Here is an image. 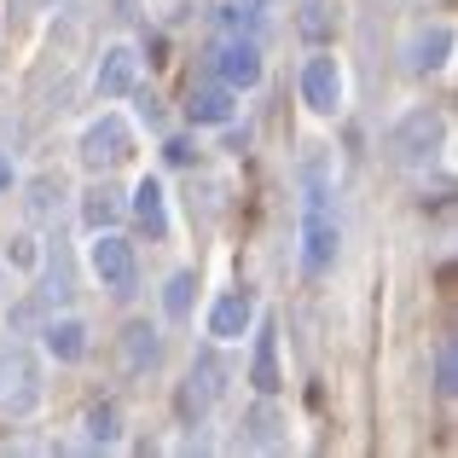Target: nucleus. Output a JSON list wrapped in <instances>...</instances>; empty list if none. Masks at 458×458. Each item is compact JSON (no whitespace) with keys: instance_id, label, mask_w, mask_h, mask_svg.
I'll list each match as a JSON object with an SVG mask.
<instances>
[{"instance_id":"nucleus-1","label":"nucleus","mask_w":458,"mask_h":458,"mask_svg":"<svg viewBox=\"0 0 458 458\" xmlns=\"http://www.w3.org/2000/svg\"><path fill=\"white\" fill-rule=\"evenodd\" d=\"M302 186H308V203H302V267L308 273H331L343 233H336V221H331V191H325V168L319 163L302 168Z\"/></svg>"},{"instance_id":"nucleus-2","label":"nucleus","mask_w":458,"mask_h":458,"mask_svg":"<svg viewBox=\"0 0 458 458\" xmlns=\"http://www.w3.org/2000/svg\"><path fill=\"white\" fill-rule=\"evenodd\" d=\"M41 406V366L23 343L0 348V412L6 418H30Z\"/></svg>"},{"instance_id":"nucleus-3","label":"nucleus","mask_w":458,"mask_h":458,"mask_svg":"<svg viewBox=\"0 0 458 458\" xmlns=\"http://www.w3.org/2000/svg\"><path fill=\"white\" fill-rule=\"evenodd\" d=\"M88 261H93V279H99L111 296H134L140 261H134V244H128V238H116V233H105V226H99V238H93Z\"/></svg>"},{"instance_id":"nucleus-4","label":"nucleus","mask_w":458,"mask_h":458,"mask_svg":"<svg viewBox=\"0 0 458 458\" xmlns=\"http://www.w3.org/2000/svg\"><path fill=\"white\" fill-rule=\"evenodd\" d=\"M441 140H447V116L441 111H412V116L394 123L389 151H394V163H429V157L441 151Z\"/></svg>"},{"instance_id":"nucleus-5","label":"nucleus","mask_w":458,"mask_h":458,"mask_svg":"<svg viewBox=\"0 0 458 458\" xmlns=\"http://www.w3.org/2000/svg\"><path fill=\"white\" fill-rule=\"evenodd\" d=\"M76 151H81V163H88V168H116V163L134 157V134H128L123 116H99V123L81 128Z\"/></svg>"},{"instance_id":"nucleus-6","label":"nucleus","mask_w":458,"mask_h":458,"mask_svg":"<svg viewBox=\"0 0 458 458\" xmlns=\"http://www.w3.org/2000/svg\"><path fill=\"white\" fill-rule=\"evenodd\" d=\"M93 88H99V99H128V93L140 88V53L128 41L105 47L99 58V76H93Z\"/></svg>"},{"instance_id":"nucleus-7","label":"nucleus","mask_w":458,"mask_h":458,"mask_svg":"<svg viewBox=\"0 0 458 458\" xmlns=\"http://www.w3.org/2000/svg\"><path fill=\"white\" fill-rule=\"evenodd\" d=\"M215 70H221L226 88H256L261 81V47L250 35H233V41L215 47Z\"/></svg>"},{"instance_id":"nucleus-8","label":"nucleus","mask_w":458,"mask_h":458,"mask_svg":"<svg viewBox=\"0 0 458 458\" xmlns=\"http://www.w3.org/2000/svg\"><path fill=\"white\" fill-rule=\"evenodd\" d=\"M302 99H308V111H319V116H331L336 105H343V64L336 58H308V70H302Z\"/></svg>"},{"instance_id":"nucleus-9","label":"nucleus","mask_w":458,"mask_h":458,"mask_svg":"<svg viewBox=\"0 0 458 458\" xmlns=\"http://www.w3.org/2000/svg\"><path fill=\"white\" fill-rule=\"evenodd\" d=\"M215 394H221V366H215V360H198V366H191V377L180 383V394H174L180 418H203L215 406Z\"/></svg>"},{"instance_id":"nucleus-10","label":"nucleus","mask_w":458,"mask_h":458,"mask_svg":"<svg viewBox=\"0 0 458 458\" xmlns=\"http://www.w3.org/2000/svg\"><path fill=\"white\" fill-rule=\"evenodd\" d=\"M453 53V30L447 23H436V30H418L412 41H406V70L412 76H429V70H441Z\"/></svg>"},{"instance_id":"nucleus-11","label":"nucleus","mask_w":458,"mask_h":458,"mask_svg":"<svg viewBox=\"0 0 458 458\" xmlns=\"http://www.w3.org/2000/svg\"><path fill=\"white\" fill-rule=\"evenodd\" d=\"M186 116H191V123H203V128H221V123H233V88H226V81H209V88H191V93H186Z\"/></svg>"},{"instance_id":"nucleus-12","label":"nucleus","mask_w":458,"mask_h":458,"mask_svg":"<svg viewBox=\"0 0 458 458\" xmlns=\"http://www.w3.org/2000/svg\"><path fill=\"white\" fill-rule=\"evenodd\" d=\"M250 325H256V302L250 296H221L209 308V336H221V343H238Z\"/></svg>"},{"instance_id":"nucleus-13","label":"nucleus","mask_w":458,"mask_h":458,"mask_svg":"<svg viewBox=\"0 0 458 458\" xmlns=\"http://www.w3.org/2000/svg\"><path fill=\"white\" fill-rule=\"evenodd\" d=\"M250 383H256L261 394H279V331L273 325H261V336H256V360H250Z\"/></svg>"},{"instance_id":"nucleus-14","label":"nucleus","mask_w":458,"mask_h":458,"mask_svg":"<svg viewBox=\"0 0 458 458\" xmlns=\"http://www.w3.org/2000/svg\"><path fill=\"white\" fill-rule=\"evenodd\" d=\"M151 366H157V331H151L146 319H134L123 331V371H128V377H140V371H151Z\"/></svg>"},{"instance_id":"nucleus-15","label":"nucleus","mask_w":458,"mask_h":458,"mask_svg":"<svg viewBox=\"0 0 458 458\" xmlns=\"http://www.w3.org/2000/svg\"><path fill=\"white\" fill-rule=\"evenodd\" d=\"M41 336H47V354L53 360H81L88 354V325L81 319H53Z\"/></svg>"},{"instance_id":"nucleus-16","label":"nucleus","mask_w":458,"mask_h":458,"mask_svg":"<svg viewBox=\"0 0 458 458\" xmlns=\"http://www.w3.org/2000/svg\"><path fill=\"white\" fill-rule=\"evenodd\" d=\"M134 215H140V226H146V233H157L163 238L168 233V209H163V186H157V180L146 174L134 186Z\"/></svg>"},{"instance_id":"nucleus-17","label":"nucleus","mask_w":458,"mask_h":458,"mask_svg":"<svg viewBox=\"0 0 458 458\" xmlns=\"http://www.w3.org/2000/svg\"><path fill=\"white\" fill-rule=\"evenodd\" d=\"M436 394H441V401L458 394V343H453V336L436 343Z\"/></svg>"},{"instance_id":"nucleus-18","label":"nucleus","mask_w":458,"mask_h":458,"mask_svg":"<svg viewBox=\"0 0 458 458\" xmlns=\"http://www.w3.org/2000/svg\"><path fill=\"white\" fill-rule=\"evenodd\" d=\"M81 215H88V226H93V233H99V226H111L116 215H123V191H111V186H105V191H88Z\"/></svg>"},{"instance_id":"nucleus-19","label":"nucleus","mask_w":458,"mask_h":458,"mask_svg":"<svg viewBox=\"0 0 458 458\" xmlns=\"http://www.w3.org/2000/svg\"><path fill=\"white\" fill-rule=\"evenodd\" d=\"M296 30H302L308 41H325V35L336 30V18H331V0H302V18H296Z\"/></svg>"},{"instance_id":"nucleus-20","label":"nucleus","mask_w":458,"mask_h":458,"mask_svg":"<svg viewBox=\"0 0 458 458\" xmlns=\"http://www.w3.org/2000/svg\"><path fill=\"white\" fill-rule=\"evenodd\" d=\"M116 436H123V412H116L111 401H105V406H93V412H88V441H99V447H111Z\"/></svg>"},{"instance_id":"nucleus-21","label":"nucleus","mask_w":458,"mask_h":458,"mask_svg":"<svg viewBox=\"0 0 458 458\" xmlns=\"http://www.w3.org/2000/svg\"><path fill=\"white\" fill-rule=\"evenodd\" d=\"M191 291H198V279H191V273H174L168 291H163V308L174 313V319H186V313H191Z\"/></svg>"},{"instance_id":"nucleus-22","label":"nucleus","mask_w":458,"mask_h":458,"mask_svg":"<svg viewBox=\"0 0 458 458\" xmlns=\"http://www.w3.org/2000/svg\"><path fill=\"white\" fill-rule=\"evenodd\" d=\"M261 12H267V0H250V6H244V0H233V6L221 12V23L233 35H244V30H256V23H261Z\"/></svg>"},{"instance_id":"nucleus-23","label":"nucleus","mask_w":458,"mask_h":458,"mask_svg":"<svg viewBox=\"0 0 458 458\" xmlns=\"http://www.w3.org/2000/svg\"><path fill=\"white\" fill-rule=\"evenodd\" d=\"M250 429H256V441H279V418H273V406H256V412H250Z\"/></svg>"},{"instance_id":"nucleus-24","label":"nucleus","mask_w":458,"mask_h":458,"mask_svg":"<svg viewBox=\"0 0 458 458\" xmlns=\"http://www.w3.org/2000/svg\"><path fill=\"white\" fill-rule=\"evenodd\" d=\"M6 261H18V267H35V261H41V256H35V238L18 233V238L6 244Z\"/></svg>"},{"instance_id":"nucleus-25","label":"nucleus","mask_w":458,"mask_h":458,"mask_svg":"<svg viewBox=\"0 0 458 458\" xmlns=\"http://www.w3.org/2000/svg\"><path fill=\"white\" fill-rule=\"evenodd\" d=\"M163 157H168V163H191V157H198V146H191V140H168Z\"/></svg>"},{"instance_id":"nucleus-26","label":"nucleus","mask_w":458,"mask_h":458,"mask_svg":"<svg viewBox=\"0 0 458 458\" xmlns=\"http://www.w3.org/2000/svg\"><path fill=\"white\" fill-rule=\"evenodd\" d=\"M12 186V163H6V157H0V191H6Z\"/></svg>"}]
</instances>
